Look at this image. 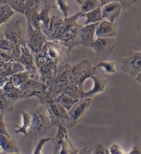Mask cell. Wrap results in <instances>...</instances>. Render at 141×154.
Segmentation results:
<instances>
[{
	"mask_svg": "<svg viewBox=\"0 0 141 154\" xmlns=\"http://www.w3.org/2000/svg\"><path fill=\"white\" fill-rule=\"evenodd\" d=\"M57 6L59 7V8L63 13L64 18L68 17L69 13L70 11V6L67 3L66 0H55Z\"/></svg>",
	"mask_w": 141,
	"mask_h": 154,
	"instance_id": "obj_27",
	"label": "cell"
},
{
	"mask_svg": "<svg viewBox=\"0 0 141 154\" xmlns=\"http://www.w3.org/2000/svg\"><path fill=\"white\" fill-rule=\"evenodd\" d=\"M102 14L103 19L112 22L118 17L123 9L122 5L118 2H111L101 6Z\"/></svg>",
	"mask_w": 141,
	"mask_h": 154,
	"instance_id": "obj_14",
	"label": "cell"
},
{
	"mask_svg": "<svg viewBox=\"0 0 141 154\" xmlns=\"http://www.w3.org/2000/svg\"><path fill=\"white\" fill-rule=\"evenodd\" d=\"M132 1H133V2H137V0H132Z\"/></svg>",
	"mask_w": 141,
	"mask_h": 154,
	"instance_id": "obj_38",
	"label": "cell"
},
{
	"mask_svg": "<svg viewBox=\"0 0 141 154\" xmlns=\"http://www.w3.org/2000/svg\"><path fill=\"white\" fill-rule=\"evenodd\" d=\"M92 153L94 154H109V151H108L106 146H105L103 144L101 143H98L96 145L94 146L93 147V151Z\"/></svg>",
	"mask_w": 141,
	"mask_h": 154,
	"instance_id": "obj_29",
	"label": "cell"
},
{
	"mask_svg": "<svg viewBox=\"0 0 141 154\" xmlns=\"http://www.w3.org/2000/svg\"><path fill=\"white\" fill-rule=\"evenodd\" d=\"M13 61H15V60L11 54L0 49V62H8Z\"/></svg>",
	"mask_w": 141,
	"mask_h": 154,
	"instance_id": "obj_31",
	"label": "cell"
},
{
	"mask_svg": "<svg viewBox=\"0 0 141 154\" xmlns=\"http://www.w3.org/2000/svg\"><path fill=\"white\" fill-rule=\"evenodd\" d=\"M82 14L81 11L70 17L64 19L52 16L49 25L41 29L42 32L48 39L60 42L70 52L74 48L81 44L78 31L83 25L77 23V19Z\"/></svg>",
	"mask_w": 141,
	"mask_h": 154,
	"instance_id": "obj_1",
	"label": "cell"
},
{
	"mask_svg": "<svg viewBox=\"0 0 141 154\" xmlns=\"http://www.w3.org/2000/svg\"><path fill=\"white\" fill-rule=\"evenodd\" d=\"M84 17L87 19L85 21L84 25H89V24L100 22V21L103 20L101 6L98 7L93 11L87 12V13H83L81 17Z\"/></svg>",
	"mask_w": 141,
	"mask_h": 154,
	"instance_id": "obj_20",
	"label": "cell"
},
{
	"mask_svg": "<svg viewBox=\"0 0 141 154\" xmlns=\"http://www.w3.org/2000/svg\"><path fill=\"white\" fill-rule=\"evenodd\" d=\"M2 88L7 97L15 103L17 100L32 96L31 94L26 92V91L21 90V89L17 88L11 81L7 82Z\"/></svg>",
	"mask_w": 141,
	"mask_h": 154,
	"instance_id": "obj_15",
	"label": "cell"
},
{
	"mask_svg": "<svg viewBox=\"0 0 141 154\" xmlns=\"http://www.w3.org/2000/svg\"><path fill=\"white\" fill-rule=\"evenodd\" d=\"M117 35V26L114 22L108 20L100 21L96 29L95 35L97 37L114 38Z\"/></svg>",
	"mask_w": 141,
	"mask_h": 154,
	"instance_id": "obj_13",
	"label": "cell"
},
{
	"mask_svg": "<svg viewBox=\"0 0 141 154\" xmlns=\"http://www.w3.org/2000/svg\"><path fill=\"white\" fill-rule=\"evenodd\" d=\"M2 150V147H1V145H0V151Z\"/></svg>",
	"mask_w": 141,
	"mask_h": 154,
	"instance_id": "obj_39",
	"label": "cell"
},
{
	"mask_svg": "<svg viewBox=\"0 0 141 154\" xmlns=\"http://www.w3.org/2000/svg\"><path fill=\"white\" fill-rule=\"evenodd\" d=\"M34 59L32 52L28 48L27 44L21 45V54L17 61L20 62L24 66L26 70L30 72L35 78L38 79V72Z\"/></svg>",
	"mask_w": 141,
	"mask_h": 154,
	"instance_id": "obj_11",
	"label": "cell"
},
{
	"mask_svg": "<svg viewBox=\"0 0 141 154\" xmlns=\"http://www.w3.org/2000/svg\"><path fill=\"white\" fill-rule=\"evenodd\" d=\"M136 80H137L138 82H139V83L141 84V72L140 73L138 74V75L136 77Z\"/></svg>",
	"mask_w": 141,
	"mask_h": 154,
	"instance_id": "obj_36",
	"label": "cell"
},
{
	"mask_svg": "<svg viewBox=\"0 0 141 154\" xmlns=\"http://www.w3.org/2000/svg\"><path fill=\"white\" fill-rule=\"evenodd\" d=\"M15 13V11L8 4L0 5V26L8 22Z\"/></svg>",
	"mask_w": 141,
	"mask_h": 154,
	"instance_id": "obj_25",
	"label": "cell"
},
{
	"mask_svg": "<svg viewBox=\"0 0 141 154\" xmlns=\"http://www.w3.org/2000/svg\"><path fill=\"white\" fill-rule=\"evenodd\" d=\"M91 103L92 99L89 97H86L79 99L72 107L68 112L70 118L66 125L69 128L73 127L77 123L82 116L84 114L85 111L89 108Z\"/></svg>",
	"mask_w": 141,
	"mask_h": 154,
	"instance_id": "obj_9",
	"label": "cell"
},
{
	"mask_svg": "<svg viewBox=\"0 0 141 154\" xmlns=\"http://www.w3.org/2000/svg\"><path fill=\"white\" fill-rule=\"evenodd\" d=\"M121 69L131 76L136 77L141 72V52H131L123 59Z\"/></svg>",
	"mask_w": 141,
	"mask_h": 154,
	"instance_id": "obj_7",
	"label": "cell"
},
{
	"mask_svg": "<svg viewBox=\"0 0 141 154\" xmlns=\"http://www.w3.org/2000/svg\"><path fill=\"white\" fill-rule=\"evenodd\" d=\"M55 100L59 105L62 106L67 112L70 110L72 107L77 102L79 99H75L71 96L66 94L61 93L59 95L56 96Z\"/></svg>",
	"mask_w": 141,
	"mask_h": 154,
	"instance_id": "obj_22",
	"label": "cell"
},
{
	"mask_svg": "<svg viewBox=\"0 0 141 154\" xmlns=\"http://www.w3.org/2000/svg\"><path fill=\"white\" fill-rule=\"evenodd\" d=\"M23 71H26L24 66L17 61L0 62V88L10 81L12 76Z\"/></svg>",
	"mask_w": 141,
	"mask_h": 154,
	"instance_id": "obj_8",
	"label": "cell"
},
{
	"mask_svg": "<svg viewBox=\"0 0 141 154\" xmlns=\"http://www.w3.org/2000/svg\"><path fill=\"white\" fill-rule=\"evenodd\" d=\"M43 2V8L41 11L39 12V20L41 22V29L47 27L51 22V19L50 17V11L52 8H55L57 6L55 0H41V3Z\"/></svg>",
	"mask_w": 141,
	"mask_h": 154,
	"instance_id": "obj_16",
	"label": "cell"
},
{
	"mask_svg": "<svg viewBox=\"0 0 141 154\" xmlns=\"http://www.w3.org/2000/svg\"><path fill=\"white\" fill-rule=\"evenodd\" d=\"M15 102L9 99L4 94L2 88H0V112L5 114L13 109Z\"/></svg>",
	"mask_w": 141,
	"mask_h": 154,
	"instance_id": "obj_23",
	"label": "cell"
},
{
	"mask_svg": "<svg viewBox=\"0 0 141 154\" xmlns=\"http://www.w3.org/2000/svg\"><path fill=\"white\" fill-rule=\"evenodd\" d=\"M47 39L48 38L43 33L41 30L35 29L28 23L26 44L33 54H36L41 50L44 43L47 42Z\"/></svg>",
	"mask_w": 141,
	"mask_h": 154,
	"instance_id": "obj_6",
	"label": "cell"
},
{
	"mask_svg": "<svg viewBox=\"0 0 141 154\" xmlns=\"http://www.w3.org/2000/svg\"><path fill=\"white\" fill-rule=\"evenodd\" d=\"M109 153L111 154H123L121 146L117 144H114L109 148Z\"/></svg>",
	"mask_w": 141,
	"mask_h": 154,
	"instance_id": "obj_33",
	"label": "cell"
},
{
	"mask_svg": "<svg viewBox=\"0 0 141 154\" xmlns=\"http://www.w3.org/2000/svg\"><path fill=\"white\" fill-rule=\"evenodd\" d=\"M33 96L39 98L41 104L46 108L53 126L59 124L67 125L70 118L68 112L57 102L54 96L48 90L35 92Z\"/></svg>",
	"mask_w": 141,
	"mask_h": 154,
	"instance_id": "obj_2",
	"label": "cell"
},
{
	"mask_svg": "<svg viewBox=\"0 0 141 154\" xmlns=\"http://www.w3.org/2000/svg\"><path fill=\"white\" fill-rule=\"evenodd\" d=\"M51 140V138H42L38 142L37 145H36V147L35 149V151H33V153L34 154H38V153H41V150L43 146L45 145V144L48 143V142Z\"/></svg>",
	"mask_w": 141,
	"mask_h": 154,
	"instance_id": "obj_30",
	"label": "cell"
},
{
	"mask_svg": "<svg viewBox=\"0 0 141 154\" xmlns=\"http://www.w3.org/2000/svg\"><path fill=\"white\" fill-rule=\"evenodd\" d=\"M0 134L6 135L7 136H10L6 128V125L4 120V114L0 112Z\"/></svg>",
	"mask_w": 141,
	"mask_h": 154,
	"instance_id": "obj_32",
	"label": "cell"
},
{
	"mask_svg": "<svg viewBox=\"0 0 141 154\" xmlns=\"http://www.w3.org/2000/svg\"><path fill=\"white\" fill-rule=\"evenodd\" d=\"M99 23V22L85 25V26H82L80 28L78 31V38L81 44L84 46L90 47L95 40L94 35Z\"/></svg>",
	"mask_w": 141,
	"mask_h": 154,
	"instance_id": "obj_12",
	"label": "cell"
},
{
	"mask_svg": "<svg viewBox=\"0 0 141 154\" xmlns=\"http://www.w3.org/2000/svg\"><path fill=\"white\" fill-rule=\"evenodd\" d=\"M46 111V108L43 105L32 107L28 110L31 114V127L28 138H37L46 133L53 126Z\"/></svg>",
	"mask_w": 141,
	"mask_h": 154,
	"instance_id": "obj_3",
	"label": "cell"
},
{
	"mask_svg": "<svg viewBox=\"0 0 141 154\" xmlns=\"http://www.w3.org/2000/svg\"><path fill=\"white\" fill-rule=\"evenodd\" d=\"M8 4L15 12L25 14L26 10L35 7L34 0H0V5Z\"/></svg>",
	"mask_w": 141,
	"mask_h": 154,
	"instance_id": "obj_17",
	"label": "cell"
},
{
	"mask_svg": "<svg viewBox=\"0 0 141 154\" xmlns=\"http://www.w3.org/2000/svg\"><path fill=\"white\" fill-rule=\"evenodd\" d=\"M130 153L133 154H141V148L137 144L133 146V148L131 149Z\"/></svg>",
	"mask_w": 141,
	"mask_h": 154,
	"instance_id": "obj_34",
	"label": "cell"
},
{
	"mask_svg": "<svg viewBox=\"0 0 141 154\" xmlns=\"http://www.w3.org/2000/svg\"><path fill=\"white\" fill-rule=\"evenodd\" d=\"M116 40L114 38L98 37L90 45L98 57H107L116 47Z\"/></svg>",
	"mask_w": 141,
	"mask_h": 154,
	"instance_id": "obj_10",
	"label": "cell"
},
{
	"mask_svg": "<svg viewBox=\"0 0 141 154\" xmlns=\"http://www.w3.org/2000/svg\"><path fill=\"white\" fill-rule=\"evenodd\" d=\"M25 15L27 19V22L28 24L37 30H41V22L39 17V8L36 7L29 8L26 10Z\"/></svg>",
	"mask_w": 141,
	"mask_h": 154,
	"instance_id": "obj_19",
	"label": "cell"
},
{
	"mask_svg": "<svg viewBox=\"0 0 141 154\" xmlns=\"http://www.w3.org/2000/svg\"><path fill=\"white\" fill-rule=\"evenodd\" d=\"M99 1L101 2V6L111 2H120L121 4L122 5V7H123V10L136 3V2L132 1V0H99Z\"/></svg>",
	"mask_w": 141,
	"mask_h": 154,
	"instance_id": "obj_28",
	"label": "cell"
},
{
	"mask_svg": "<svg viewBox=\"0 0 141 154\" xmlns=\"http://www.w3.org/2000/svg\"><path fill=\"white\" fill-rule=\"evenodd\" d=\"M20 19L8 22L2 36L14 44L21 47V45L27 43V34L20 26Z\"/></svg>",
	"mask_w": 141,
	"mask_h": 154,
	"instance_id": "obj_4",
	"label": "cell"
},
{
	"mask_svg": "<svg viewBox=\"0 0 141 154\" xmlns=\"http://www.w3.org/2000/svg\"><path fill=\"white\" fill-rule=\"evenodd\" d=\"M58 131L54 140V153H77V150H75L72 146L70 141L68 140V132L67 129L63 124L57 125Z\"/></svg>",
	"mask_w": 141,
	"mask_h": 154,
	"instance_id": "obj_5",
	"label": "cell"
},
{
	"mask_svg": "<svg viewBox=\"0 0 141 154\" xmlns=\"http://www.w3.org/2000/svg\"><path fill=\"white\" fill-rule=\"evenodd\" d=\"M116 63L114 61L106 62V61H101L99 64H97L94 68L97 69L98 68H101L108 74H114L116 73V68H115Z\"/></svg>",
	"mask_w": 141,
	"mask_h": 154,
	"instance_id": "obj_26",
	"label": "cell"
},
{
	"mask_svg": "<svg viewBox=\"0 0 141 154\" xmlns=\"http://www.w3.org/2000/svg\"><path fill=\"white\" fill-rule=\"evenodd\" d=\"M21 114L22 116L23 124L21 126L17 127V129L14 130V132L16 134H23L28 137L31 127V114L28 111H21Z\"/></svg>",
	"mask_w": 141,
	"mask_h": 154,
	"instance_id": "obj_21",
	"label": "cell"
},
{
	"mask_svg": "<svg viewBox=\"0 0 141 154\" xmlns=\"http://www.w3.org/2000/svg\"><path fill=\"white\" fill-rule=\"evenodd\" d=\"M2 35V29L0 28V36Z\"/></svg>",
	"mask_w": 141,
	"mask_h": 154,
	"instance_id": "obj_37",
	"label": "cell"
},
{
	"mask_svg": "<svg viewBox=\"0 0 141 154\" xmlns=\"http://www.w3.org/2000/svg\"><path fill=\"white\" fill-rule=\"evenodd\" d=\"M76 2L80 5L81 11L82 13H87L101 6L99 0H76Z\"/></svg>",
	"mask_w": 141,
	"mask_h": 154,
	"instance_id": "obj_24",
	"label": "cell"
},
{
	"mask_svg": "<svg viewBox=\"0 0 141 154\" xmlns=\"http://www.w3.org/2000/svg\"><path fill=\"white\" fill-rule=\"evenodd\" d=\"M41 0H34L35 2V7L37 8H39V5L41 4Z\"/></svg>",
	"mask_w": 141,
	"mask_h": 154,
	"instance_id": "obj_35",
	"label": "cell"
},
{
	"mask_svg": "<svg viewBox=\"0 0 141 154\" xmlns=\"http://www.w3.org/2000/svg\"><path fill=\"white\" fill-rule=\"evenodd\" d=\"M0 145L2 150L8 153H20V149L17 145L16 143L11 139L10 136L6 135L0 134Z\"/></svg>",
	"mask_w": 141,
	"mask_h": 154,
	"instance_id": "obj_18",
	"label": "cell"
}]
</instances>
